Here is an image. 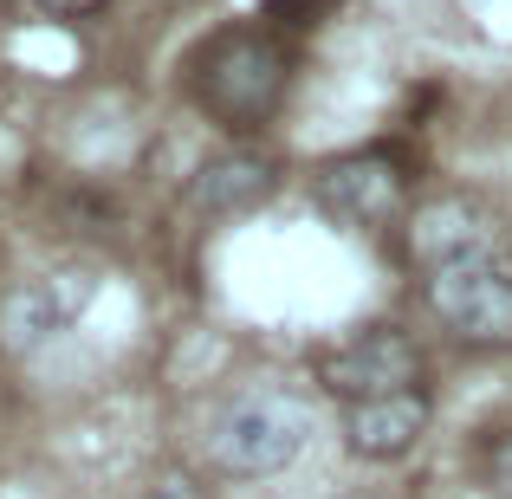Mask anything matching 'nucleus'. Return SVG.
<instances>
[{
	"label": "nucleus",
	"mask_w": 512,
	"mask_h": 499,
	"mask_svg": "<svg viewBox=\"0 0 512 499\" xmlns=\"http://www.w3.org/2000/svg\"><path fill=\"white\" fill-rule=\"evenodd\" d=\"M312 435H318L312 402L279 383H253V389H234L201 422V461L221 480H279L286 467H299Z\"/></svg>",
	"instance_id": "nucleus-1"
},
{
	"label": "nucleus",
	"mask_w": 512,
	"mask_h": 499,
	"mask_svg": "<svg viewBox=\"0 0 512 499\" xmlns=\"http://www.w3.org/2000/svg\"><path fill=\"white\" fill-rule=\"evenodd\" d=\"M428 422H435L428 389H402V396H376V402H344L338 435L357 461H402L428 435Z\"/></svg>",
	"instance_id": "nucleus-8"
},
{
	"label": "nucleus",
	"mask_w": 512,
	"mask_h": 499,
	"mask_svg": "<svg viewBox=\"0 0 512 499\" xmlns=\"http://www.w3.org/2000/svg\"><path fill=\"white\" fill-rule=\"evenodd\" d=\"M143 499H195V487H188L182 467H163V474L150 480V493H143Z\"/></svg>",
	"instance_id": "nucleus-11"
},
{
	"label": "nucleus",
	"mask_w": 512,
	"mask_h": 499,
	"mask_svg": "<svg viewBox=\"0 0 512 499\" xmlns=\"http://www.w3.org/2000/svg\"><path fill=\"white\" fill-rule=\"evenodd\" d=\"M312 201L344 227H389L409 201V175L383 150H344L312 169Z\"/></svg>",
	"instance_id": "nucleus-6"
},
{
	"label": "nucleus",
	"mask_w": 512,
	"mask_h": 499,
	"mask_svg": "<svg viewBox=\"0 0 512 499\" xmlns=\"http://www.w3.org/2000/svg\"><path fill=\"white\" fill-rule=\"evenodd\" d=\"M422 344L396 325H370L350 331L344 344H331L318 357V383L338 402H376V396H402V389H422Z\"/></svg>",
	"instance_id": "nucleus-5"
},
{
	"label": "nucleus",
	"mask_w": 512,
	"mask_h": 499,
	"mask_svg": "<svg viewBox=\"0 0 512 499\" xmlns=\"http://www.w3.org/2000/svg\"><path fill=\"white\" fill-rule=\"evenodd\" d=\"M402 240H409V253L422 260V273L454 266V260H487V253H506L500 221H493L480 201H467V195L422 201V208L402 221Z\"/></svg>",
	"instance_id": "nucleus-7"
},
{
	"label": "nucleus",
	"mask_w": 512,
	"mask_h": 499,
	"mask_svg": "<svg viewBox=\"0 0 512 499\" xmlns=\"http://www.w3.org/2000/svg\"><path fill=\"white\" fill-rule=\"evenodd\" d=\"M286 85H292V59L260 26H234V33L208 39V52L195 59V104L227 130H260L279 111Z\"/></svg>",
	"instance_id": "nucleus-2"
},
{
	"label": "nucleus",
	"mask_w": 512,
	"mask_h": 499,
	"mask_svg": "<svg viewBox=\"0 0 512 499\" xmlns=\"http://www.w3.org/2000/svg\"><path fill=\"white\" fill-rule=\"evenodd\" d=\"M46 13H65V20H85V13H98L104 0H39Z\"/></svg>",
	"instance_id": "nucleus-12"
},
{
	"label": "nucleus",
	"mask_w": 512,
	"mask_h": 499,
	"mask_svg": "<svg viewBox=\"0 0 512 499\" xmlns=\"http://www.w3.org/2000/svg\"><path fill=\"white\" fill-rule=\"evenodd\" d=\"M487 487L500 493V499H512V435H500L487 448Z\"/></svg>",
	"instance_id": "nucleus-10"
},
{
	"label": "nucleus",
	"mask_w": 512,
	"mask_h": 499,
	"mask_svg": "<svg viewBox=\"0 0 512 499\" xmlns=\"http://www.w3.org/2000/svg\"><path fill=\"white\" fill-rule=\"evenodd\" d=\"M279 188V156L273 150H221L208 156L195 175H188V208L208 214V221H221V214H247L260 208L266 195Z\"/></svg>",
	"instance_id": "nucleus-9"
},
{
	"label": "nucleus",
	"mask_w": 512,
	"mask_h": 499,
	"mask_svg": "<svg viewBox=\"0 0 512 499\" xmlns=\"http://www.w3.org/2000/svg\"><path fill=\"white\" fill-rule=\"evenodd\" d=\"M98 299V266H46V273L20 279L0 299V350L7 357H39L65 331H78V318Z\"/></svg>",
	"instance_id": "nucleus-4"
},
{
	"label": "nucleus",
	"mask_w": 512,
	"mask_h": 499,
	"mask_svg": "<svg viewBox=\"0 0 512 499\" xmlns=\"http://www.w3.org/2000/svg\"><path fill=\"white\" fill-rule=\"evenodd\" d=\"M422 299L441 318V331L461 337V344H474V350L512 344V253L435 266L422 279Z\"/></svg>",
	"instance_id": "nucleus-3"
}]
</instances>
